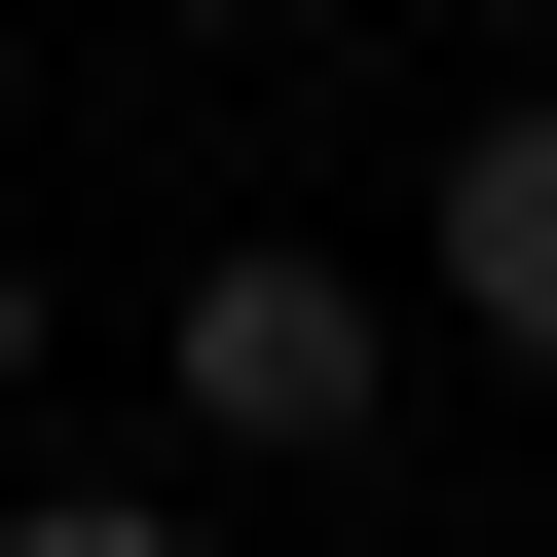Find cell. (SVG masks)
Segmentation results:
<instances>
[{"label":"cell","instance_id":"cell-1","mask_svg":"<svg viewBox=\"0 0 557 557\" xmlns=\"http://www.w3.org/2000/svg\"><path fill=\"white\" fill-rule=\"evenodd\" d=\"M149 409H186L223 483H372V409H409V335H372V260H335V223H223L186 298H149Z\"/></svg>","mask_w":557,"mask_h":557},{"label":"cell","instance_id":"cell-5","mask_svg":"<svg viewBox=\"0 0 557 557\" xmlns=\"http://www.w3.org/2000/svg\"><path fill=\"white\" fill-rule=\"evenodd\" d=\"M112 38H260V0H112Z\"/></svg>","mask_w":557,"mask_h":557},{"label":"cell","instance_id":"cell-3","mask_svg":"<svg viewBox=\"0 0 557 557\" xmlns=\"http://www.w3.org/2000/svg\"><path fill=\"white\" fill-rule=\"evenodd\" d=\"M0 557H186V483H0Z\"/></svg>","mask_w":557,"mask_h":557},{"label":"cell","instance_id":"cell-4","mask_svg":"<svg viewBox=\"0 0 557 557\" xmlns=\"http://www.w3.org/2000/svg\"><path fill=\"white\" fill-rule=\"evenodd\" d=\"M38 335H75V298H38V260H0V372H38Z\"/></svg>","mask_w":557,"mask_h":557},{"label":"cell","instance_id":"cell-2","mask_svg":"<svg viewBox=\"0 0 557 557\" xmlns=\"http://www.w3.org/2000/svg\"><path fill=\"white\" fill-rule=\"evenodd\" d=\"M409 298H446L483 372H557V75H483V112H446V186H409Z\"/></svg>","mask_w":557,"mask_h":557}]
</instances>
